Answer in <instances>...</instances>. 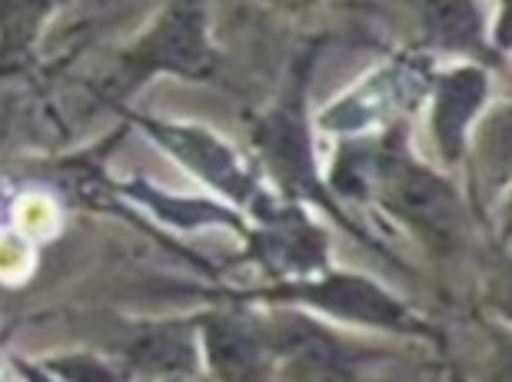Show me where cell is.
<instances>
[{"label": "cell", "mask_w": 512, "mask_h": 382, "mask_svg": "<svg viewBox=\"0 0 512 382\" xmlns=\"http://www.w3.org/2000/svg\"><path fill=\"white\" fill-rule=\"evenodd\" d=\"M389 203L403 216H409L423 233L436 236V240L456 236V220H459L456 196L433 173L409 167V163L393 167L389 170Z\"/></svg>", "instance_id": "cell-1"}, {"label": "cell", "mask_w": 512, "mask_h": 382, "mask_svg": "<svg viewBox=\"0 0 512 382\" xmlns=\"http://www.w3.org/2000/svg\"><path fill=\"white\" fill-rule=\"evenodd\" d=\"M150 133L170 153H177L193 173L207 177L213 187L237 196V200L247 196V190H250L247 170L240 167L237 157H233V150L223 147L217 137H210V133H203L197 127H167V123H150Z\"/></svg>", "instance_id": "cell-2"}, {"label": "cell", "mask_w": 512, "mask_h": 382, "mask_svg": "<svg viewBox=\"0 0 512 382\" xmlns=\"http://www.w3.org/2000/svg\"><path fill=\"white\" fill-rule=\"evenodd\" d=\"M143 60L150 67L180 70V74H200L207 67V40H203L200 10L183 0L167 14V20L153 30L143 47Z\"/></svg>", "instance_id": "cell-3"}, {"label": "cell", "mask_w": 512, "mask_h": 382, "mask_svg": "<svg viewBox=\"0 0 512 382\" xmlns=\"http://www.w3.org/2000/svg\"><path fill=\"white\" fill-rule=\"evenodd\" d=\"M313 306L326 313L360 319V323L376 326H399L403 323V309H399L386 293H380L373 283H363L356 276H333L326 283H316L303 293Z\"/></svg>", "instance_id": "cell-4"}, {"label": "cell", "mask_w": 512, "mask_h": 382, "mask_svg": "<svg viewBox=\"0 0 512 382\" xmlns=\"http://www.w3.org/2000/svg\"><path fill=\"white\" fill-rule=\"evenodd\" d=\"M486 97V77L479 70H456L443 80L436 100V137L446 157H459L466 123Z\"/></svg>", "instance_id": "cell-5"}, {"label": "cell", "mask_w": 512, "mask_h": 382, "mask_svg": "<svg viewBox=\"0 0 512 382\" xmlns=\"http://www.w3.org/2000/svg\"><path fill=\"white\" fill-rule=\"evenodd\" d=\"M263 147L270 150V157L280 163V170L286 177H293L300 187L313 183V167H310V147H306L303 130L290 123L286 117H276L273 123H266L263 130Z\"/></svg>", "instance_id": "cell-6"}, {"label": "cell", "mask_w": 512, "mask_h": 382, "mask_svg": "<svg viewBox=\"0 0 512 382\" xmlns=\"http://www.w3.org/2000/svg\"><path fill=\"white\" fill-rule=\"evenodd\" d=\"M130 196H137V200L147 203L157 216H163L167 223L183 226V230H190V226H200V223H233V216L227 210H220V206L200 203V200H173V196H163L157 190L143 187V183H133Z\"/></svg>", "instance_id": "cell-7"}, {"label": "cell", "mask_w": 512, "mask_h": 382, "mask_svg": "<svg viewBox=\"0 0 512 382\" xmlns=\"http://www.w3.org/2000/svg\"><path fill=\"white\" fill-rule=\"evenodd\" d=\"M426 24L443 44H473L479 37V10L473 0H426Z\"/></svg>", "instance_id": "cell-8"}, {"label": "cell", "mask_w": 512, "mask_h": 382, "mask_svg": "<svg viewBox=\"0 0 512 382\" xmlns=\"http://www.w3.org/2000/svg\"><path fill=\"white\" fill-rule=\"evenodd\" d=\"M286 353L300 356L303 363H310L313 369H343V359H340V346H333L330 336H323L320 329L306 326V323H296L290 329H283V343H280Z\"/></svg>", "instance_id": "cell-9"}, {"label": "cell", "mask_w": 512, "mask_h": 382, "mask_svg": "<svg viewBox=\"0 0 512 382\" xmlns=\"http://www.w3.org/2000/svg\"><path fill=\"white\" fill-rule=\"evenodd\" d=\"M207 349H210L213 366L223 369V373H243V369H250L256 359L253 339H247L233 326H210Z\"/></svg>", "instance_id": "cell-10"}, {"label": "cell", "mask_w": 512, "mask_h": 382, "mask_svg": "<svg viewBox=\"0 0 512 382\" xmlns=\"http://www.w3.org/2000/svg\"><path fill=\"white\" fill-rule=\"evenodd\" d=\"M133 359L150 369H187L193 363V349L177 333H157L140 339L137 349H133Z\"/></svg>", "instance_id": "cell-11"}, {"label": "cell", "mask_w": 512, "mask_h": 382, "mask_svg": "<svg viewBox=\"0 0 512 382\" xmlns=\"http://www.w3.org/2000/svg\"><path fill=\"white\" fill-rule=\"evenodd\" d=\"M486 150L489 160H496L499 167L512 163V110H503L486 127Z\"/></svg>", "instance_id": "cell-12"}, {"label": "cell", "mask_w": 512, "mask_h": 382, "mask_svg": "<svg viewBox=\"0 0 512 382\" xmlns=\"http://www.w3.org/2000/svg\"><path fill=\"white\" fill-rule=\"evenodd\" d=\"M499 306H503V313L512 316V283L503 286V296H499Z\"/></svg>", "instance_id": "cell-13"}, {"label": "cell", "mask_w": 512, "mask_h": 382, "mask_svg": "<svg viewBox=\"0 0 512 382\" xmlns=\"http://www.w3.org/2000/svg\"><path fill=\"white\" fill-rule=\"evenodd\" d=\"M503 40H512V7H509V14H506V30H503Z\"/></svg>", "instance_id": "cell-14"}]
</instances>
